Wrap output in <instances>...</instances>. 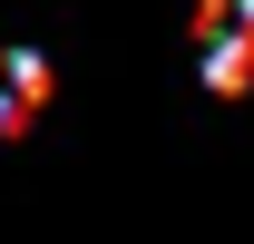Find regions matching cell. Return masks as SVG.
<instances>
[{
	"label": "cell",
	"mask_w": 254,
	"mask_h": 244,
	"mask_svg": "<svg viewBox=\"0 0 254 244\" xmlns=\"http://www.w3.org/2000/svg\"><path fill=\"white\" fill-rule=\"evenodd\" d=\"M205 88H215V98H245L254 88V49H245V39H205Z\"/></svg>",
	"instance_id": "cell-1"
}]
</instances>
